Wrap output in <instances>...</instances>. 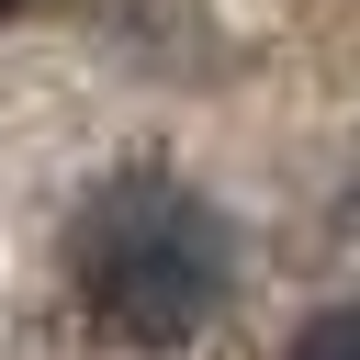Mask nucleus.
Listing matches in <instances>:
<instances>
[{
  "label": "nucleus",
  "mask_w": 360,
  "mask_h": 360,
  "mask_svg": "<svg viewBox=\"0 0 360 360\" xmlns=\"http://www.w3.org/2000/svg\"><path fill=\"white\" fill-rule=\"evenodd\" d=\"M68 281H79V315L124 349H169L191 338L225 281H236V236L214 225V202L169 191V180H112L79 202L68 225Z\"/></svg>",
  "instance_id": "obj_1"
},
{
  "label": "nucleus",
  "mask_w": 360,
  "mask_h": 360,
  "mask_svg": "<svg viewBox=\"0 0 360 360\" xmlns=\"http://www.w3.org/2000/svg\"><path fill=\"white\" fill-rule=\"evenodd\" d=\"M292 360H360V304H338V315H315V326L292 338Z\"/></svg>",
  "instance_id": "obj_2"
},
{
  "label": "nucleus",
  "mask_w": 360,
  "mask_h": 360,
  "mask_svg": "<svg viewBox=\"0 0 360 360\" xmlns=\"http://www.w3.org/2000/svg\"><path fill=\"white\" fill-rule=\"evenodd\" d=\"M0 11H11V0H0Z\"/></svg>",
  "instance_id": "obj_3"
}]
</instances>
